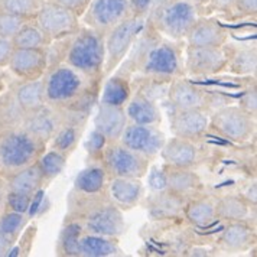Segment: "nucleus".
<instances>
[{
    "label": "nucleus",
    "instance_id": "obj_1",
    "mask_svg": "<svg viewBox=\"0 0 257 257\" xmlns=\"http://www.w3.org/2000/svg\"><path fill=\"white\" fill-rule=\"evenodd\" d=\"M35 142L26 135H11L0 143V161L9 168L26 165L35 155Z\"/></svg>",
    "mask_w": 257,
    "mask_h": 257
},
{
    "label": "nucleus",
    "instance_id": "obj_2",
    "mask_svg": "<svg viewBox=\"0 0 257 257\" xmlns=\"http://www.w3.org/2000/svg\"><path fill=\"white\" fill-rule=\"evenodd\" d=\"M101 58H103L101 44L97 36L90 34L80 36L74 44L70 54L71 64L81 70L95 68L101 62Z\"/></svg>",
    "mask_w": 257,
    "mask_h": 257
},
{
    "label": "nucleus",
    "instance_id": "obj_3",
    "mask_svg": "<svg viewBox=\"0 0 257 257\" xmlns=\"http://www.w3.org/2000/svg\"><path fill=\"white\" fill-rule=\"evenodd\" d=\"M195 22V11L187 2H176L166 8L162 16V25L171 35L181 36L187 34Z\"/></svg>",
    "mask_w": 257,
    "mask_h": 257
},
{
    "label": "nucleus",
    "instance_id": "obj_4",
    "mask_svg": "<svg viewBox=\"0 0 257 257\" xmlns=\"http://www.w3.org/2000/svg\"><path fill=\"white\" fill-rule=\"evenodd\" d=\"M123 142L130 151L152 155L161 148L162 135L151 127L132 126L126 130Z\"/></svg>",
    "mask_w": 257,
    "mask_h": 257
},
{
    "label": "nucleus",
    "instance_id": "obj_5",
    "mask_svg": "<svg viewBox=\"0 0 257 257\" xmlns=\"http://www.w3.org/2000/svg\"><path fill=\"white\" fill-rule=\"evenodd\" d=\"M39 25L42 31L52 35H59L62 32L70 31L74 26V16L70 9L62 8L58 5H47L39 12Z\"/></svg>",
    "mask_w": 257,
    "mask_h": 257
},
{
    "label": "nucleus",
    "instance_id": "obj_6",
    "mask_svg": "<svg viewBox=\"0 0 257 257\" xmlns=\"http://www.w3.org/2000/svg\"><path fill=\"white\" fill-rule=\"evenodd\" d=\"M78 87H80V80L77 78V75L72 71L62 68L51 75L47 88L48 97L52 100L70 98L71 95L75 94Z\"/></svg>",
    "mask_w": 257,
    "mask_h": 257
},
{
    "label": "nucleus",
    "instance_id": "obj_7",
    "mask_svg": "<svg viewBox=\"0 0 257 257\" xmlns=\"http://www.w3.org/2000/svg\"><path fill=\"white\" fill-rule=\"evenodd\" d=\"M107 164L116 175L135 176L142 174L141 159L135 156L128 149L114 148L107 155Z\"/></svg>",
    "mask_w": 257,
    "mask_h": 257
},
{
    "label": "nucleus",
    "instance_id": "obj_8",
    "mask_svg": "<svg viewBox=\"0 0 257 257\" xmlns=\"http://www.w3.org/2000/svg\"><path fill=\"white\" fill-rule=\"evenodd\" d=\"M127 11V0H95L93 5L94 21L101 26L118 22Z\"/></svg>",
    "mask_w": 257,
    "mask_h": 257
},
{
    "label": "nucleus",
    "instance_id": "obj_9",
    "mask_svg": "<svg viewBox=\"0 0 257 257\" xmlns=\"http://www.w3.org/2000/svg\"><path fill=\"white\" fill-rule=\"evenodd\" d=\"M215 124H218V128H221L225 135L231 136L233 139H240L245 136L250 126L245 116L235 108L221 111L218 117H215Z\"/></svg>",
    "mask_w": 257,
    "mask_h": 257
},
{
    "label": "nucleus",
    "instance_id": "obj_10",
    "mask_svg": "<svg viewBox=\"0 0 257 257\" xmlns=\"http://www.w3.org/2000/svg\"><path fill=\"white\" fill-rule=\"evenodd\" d=\"M124 114L116 105L104 104L97 116V128L107 136H118L124 126Z\"/></svg>",
    "mask_w": 257,
    "mask_h": 257
},
{
    "label": "nucleus",
    "instance_id": "obj_11",
    "mask_svg": "<svg viewBox=\"0 0 257 257\" xmlns=\"http://www.w3.org/2000/svg\"><path fill=\"white\" fill-rule=\"evenodd\" d=\"M222 65V55L210 47H197L189 55V67L195 72H214Z\"/></svg>",
    "mask_w": 257,
    "mask_h": 257
},
{
    "label": "nucleus",
    "instance_id": "obj_12",
    "mask_svg": "<svg viewBox=\"0 0 257 257\" xmlns=\"http://www.w3.org/2000/svg\"><path fill=\"white\" fill-rule=\"evenodd\" d=\"M142 28H143V22L139 19L127 21V22H123L120 26H117V29L108 39V49H110L111 57L120 55L130 44L133 36L136 35Z\"/></svg>",
    "mask_w": 257,
    "mask_h": 257
},
{
    "label": "nucleus",
    "instance_id": "obj_13",
    "mask_svg": "<svg viewBox=\"0 0 257 257\" xmlns=\"http://www.w3.org/2000/svg\"><path fill=\"white\" fill-rule=\"evenodd\" d=\"M44 64V57L36 48H19L12 55V68L21 75L39 72Z\"/></svg>",
    "mask_w": 257,
    "mask_h": 257
},
{
    "label": "nucleus",
    "instance_id": "obj_14",
    "mask_svg": "<svg viewBox=\"0 0 257 257\" xmlns=\"http://www.w3.org/2000/svg\"><path fill=\"white\" fill-rule=\"evenodd\" d=\"M88 227L100 234H117L121 231V215L113 208H105L94 214L88 221Z\"/></svg>",
    "mask_w": 257,
    "mask_h": 257
},
{
    "label": "nucleus",
    "instance_id": "obj_15",
    "mask_svg": "<svg viewBox=\"0 0 257 257\" xmlns=\"http://www.w3.org/2000/svg\"><path fill=\"white\" fill-rule=\"evenodd\" d=\"M178 67L175 52L168 47L156 48L151 52L146 70L156 74H174Z\"/></svg>",
    "mask_w": 257,
    "mask_h": 257
},
{
    "label": "nucleus",
    "instance_id": "obj_16",
    "mask_svg": "<svg viewBox=\"0 0 257 257\" xmlns=\"http://www.w3.org/2000/svg\"><path fill=\"white\" fill-rule=\"evenodd\" d=\"M207 127V117L195 110L184 111L174 120V128L179 136H194L199 135Z\"/></svg>",
    "mask_w": 257,
    "mask_h": 257
},
{
    "label": "nucleus",
    "instance_id": "obj_17",
    "mask_svg": "<svg viewBox=\"0 0 257 257\" xmlns=\"http://www.w3.org/2000/svg\"><path fill=\"white\" fill-rule=\"evenodd\" d=\"M164 158L176 166H188L195 159V149L185 142L172 141L164 151Z\"/></svg>",
    "mask_w": 257,
    "mask_h": 257
},
{
    "label": "nucleus",
    "instance_id": "obj_18",
    "mask_svg": "<svg viewBox=\"0 0 257 257\" xmlns=\"http://www.w3.org/2000/svg\"><path fill=\"white\" fill-rule=\"evenodd\" d=\"M222 39V32L217 28V25L210 22L197 25L192 29L191 42L195 47H217Z\"/></svg>",
    "mask_w": 257,
    "mask_h": 257
},
{
    "label": "nucleus",
    "instance_id": "obj_19",
    "mask_svg": "<svg viewBox=\"0 0 257 257\" xmlns=\"http://www.w3.org/2000/svg\"><path fill=\"white\" fill-rule=\"evenodd\" d=\"M42 176L44 175H42V172H41V169L38 166H31V168L22 171V172H19L18 175L13 178L11 187L16 192L31 194L39 187V182H41Z\"/></svg>",
    "mask_w": 257,
    "mask_h": 257
},
{
    "label": "nucleus",
    "instance_id": "obj_20",
    "mask_svg": "<svg viewBox=\"0 0 257 257\" xmlns=\"http://www.w3.org/2000/svg\"><path fill=\"white\" fill-rule=\"evenodd\" d=\"M128 116L132 117L135 121H138L139 124H148L153 123L158 120V111L155 108V105L145 100V98H135L132 101V104L128 105L127 110Z\"/></svg>",
    "mask_w": 257,
    "mask_h": 257
},
{
    "label": "nucleus",
    "instance_id": "obj_21",
    "mask_svg": "<svg viewBox=\"0 0 257 257\" xmlns=\"http://www.w3.org/2000/svg\"><path fill=\"white\" fill-rule=\"evenodd\" d=\"M114 245L98 237H85L81 243H78V253L84 256H110L114 254Z\"/></svg>",
    "mask_w": 257,
    "mask_h": 257
},
{
    "label": "nucleus",
    "instance_id": "obj_22",
    "mask_svg": "<svg viewBox=\"0 0 257 257\" xmlns=\"http://www.w3.org/2000/svg\"><path fill=\"white\" fill-rule=\"evenodd\" d=\"M172 100L181 108H195L201 105L202 101L198 91L185 84H178L172 90Z\"/></svg>",
    "mask_w": 257,
    "mask_h": 257
},
{
    "label": "nucleus",
    "instance_id": "obj_23",
    "mask_svg": "<svg viewBox=\"0 0 257 257\" xmlns=\"http://www.w3.org/2000/svg\"><path fill=\"white\" fill-rule=\"evenodd\" d=\"M18 98H19L21 104L26 107V108L39 107L42 104V98H44V85H42V82L35 81L24 85L18 93Z\"/></svg>",
    "mask_w": 257,
    "mask_h": 257
},
{
    "label": "nucleus",
    "instance_id": "obj_24",
    "mask_svg": "<svg viewBox=\"0 0 257 257\" xmlns=\"http://www.w3.org/2000/svg\"><path fill=\"white\" fill-rule=\"evenodd\" d=\"M111 192L114 195V198L118 199L120 202L124 204H133L141 192V187L138 185V182H130L124 179H118L113 185H111Z\"/></svg>",
    "mask_w": 257,
    "mask_h": 257
},
{
    "label": "nucleus",
    "instance_id": "obj_25",
    "mask_svg": "<svg viewBox=\"0 0 257 257\" xmlns=\"http://www.w3.org/2000/svg\"><path fill=\"white\" fill-rule=\"evenodd\" d=\"M44 36L35 28H21L15 35V45L18 48H38L42 45Z\"/></svg>",
    "mask_w": 257,
    "mask_h": 257
},
{
    "label": "nucleus",
    "instance_id": "obj_26",
    "mask_svg": "<svg viewBox=\"0 0 257 257\" xmlns=\"http://www.w3.org/2000/svg\"><path fill=\"white\" fill-rule=\"evenodd\" d=\"M103 181H104V175L100 169H90V171H84L77 178V187L87 192H94L103 187Z\"/></svg>",
    "mask_w": 257,
    "mask_h": 257
},
{
    "label": "nucleus",
    "instance_id": "obj_27",
    "mask_svg": "<svg viewBox=\"0 0 257 257\" xmlns=\"http://www.w3.org/2000/svg\"><path fill=\"white\" fill-rule=\"evenodd\" d=\"M218 212L228 220H241L247 214V208L240 199L227 198L221 201L218 207Z\"/></svg>",
    "mask_w": 257,
    "mask_h": 257
},
{
    "label": "nucleus",
    "instance_id": "obj_28",
    "mask_svg": "<svg viewBox=\"0 0 257 257\" xmlns=\"http://www.w3.org/2000/svg\"><path fill=\"white\" fill-rule=\"evenodd\" d=\"M127 97V88L124 84H121L117 80H113L107 84L103 95V103L108 105H118L121 104Z\"/></svg>",
    "mask_w": 257,
    "mask_h": 257
},
{
    "label": "nucleus",
    "instance_id": "obj_29",
    "mask_svg": "<svg viewBox=\"0 0 257 257\" xmlns=\"http://www.w3.org/2000/svg\"><path fill=\"white\" fill-rule=\"evenodd\" d=\"M24 25V19L21 15H13V13H3L0 15V36L8 38V36H15L19 29Z\"/></svg>",
    "mask_w": 257,
    "mask_h": 257
},
{
    "label": "nucleus",
    "instance_id": "obj_30",
    "mask_svg": "<svg viewBox=\"0 0 257 257\" xmlns=\"http://www.w3.org/2000/svg\"><path fill=\"white\" fill-rule=\"evenodd\" d=\"M64 168V158L57 152L48 153L47 156L41 161L39 169L42 172V175L54 176L61 172V169Z\"/></svg>",
    "mask_w": 257,
    "mask_h": 257
},
{
    "label": "nucleus",
    "instance_id": "obj_31",
    "mask_svg": "<svg viewBox=\"0 0 257 257\" xmlns=\"http://www.w3.org/2000/svg\"><path fill=\"white\" fill-rule=\"evenodd\" d=\"M195 181L197 178L192 175V174H188V172H175L169 178H166V185L175 189V191H187L189 188H192L195 185Z\"/></svg>",
    "mask_w": 257,
    "mask_h": 257
},
{
    "label": "nucleus",
    "instance_id": "obj_32",
    "mask_svg": "<svg viewBox=\"0 0 257 257\" xmlns=\"http://www.w3.org/2000/svg\"><path fill=\"white\" fill-rule=\"evenodd\" d=\"M36 0H3V9L13 15H26L36 11Z\"/></svg>",
    "mask_w": 257,
    "mask_h": 257
},
{
    "label": "nucleus",
    "instance_id": "obj_33",
    "mask_svg": "<svg viewBox=\"0 0 257 257\" xmlns=\"http://www.w3.org/2000/svg\"><path fill=\"white\" fill-rule=\"evenodd\" d=\"M250 237V233L247 231V228L240 227V225H234L231 228H228L224 234V241L231 247H240L247 243Z\"/></svg>",
    "mask_w": 257,
    "mask_h": 257
},
{
    "label": "nucleus",
    "instance_id": "obj_34",
    "mask_svg": "<svg viewBox=\"0 0 257 257\" xmlns=\"http://www.w3.org/2000/svg\"><path fill=\"white\" fill-rule=\"evenodd\" d=\"M24 217L21 212H12L3 217V220L0 221V231L6 235H13L19 231V228L22 227Z\"/></svg>",
    "mask_w": 257,
    "mask_h": 257
},
{
    "label": "nucleus",
    "instance_id": "obj_35",
    "mask_svg": "<svg viewBox=\"0 0 257 257\" xmlns=\"http://www.w3.org/2000/svg\"><path fill=\"white\" fill-rule=\"evenodd\" d=\"M212 214H214L212 205H211L210 202H204V201H202V202L194 204V205L191 207L189 212H188L189 218H191L192 221L197 222V224L210 220L211 217H212Z\"/></svg>",
    "mask_w": 257,
    "mask_h": 257
},
{
    "label": "nucleus",
    "instance_id": "obj_36",
    "mask_svg": "<svg viewBox=\"0 0 257 257\" xmlns=\"http://www.w3.org/2000/svg\"><path fill=\"white\" fill-rule=\"evenodd\" d=\"M28 127H29V130H31L32 133H35V135L47 136V135H49V133L52 132L54 123H52V120L48 116L41 114V116L34 117V118L31 120V123H29Z\"/></svg>",
    "mask_w": 257,
    "mask_h": 257
},
{
    "label": "nucleus",
    "instance_id": "obj_37",
    "mask_svg": "<svg viewBox=\"0 0 257 257\" xmlns=\"http://www.w3.org/2000/svg\"><path fill=\"white\" fill-rule=\"evenodd\" d=\"M78 234H80V227L78 225H70L65 234H64V244L68 254H78Z\"/></svg>",
    "mask_w": 257,
    "mask_h": 257
},
{
    "label": "nucleus",
    "instance_id": "obj_38",
    "mask_svg": "<svg viewBox=\"0 0 257 257\" xmlns=\"http://www.w3.org/2000/svg\"><path fill=\"white\" fill-rule=\"evenodd\" d=\"M29 201H31V197L29 194H24V192H16L13 191L12 194H9L8 197V202L9 205L12 207V210L15 212H25L29 208Z\"/></svg>",
    "mask_w": 257,
    "mask_h": 257
},
{
    "label": "nucleus",
    "instance_id": "obj_39",
    "mask_svg": "<svg viewBox=\"0 0 257 257\" xmlns=\"http://www.w3.org/2000/svg\"><path fill=\"white\" fill-rule=\"evenodd\" d=\"M256 65L254 52H241L235 62V70L238 71H251Z\"/></svg>",
    "mask_w": 257,
    "mask_h": 257
},
{
    "label": "nucleus",
    "instance_id": "obj_40",
    "mask_svg": "<svg viewBox=\"0 0 257 257\" xmlns=\"http://www.w3.org/2000/svg\"><path fill=\"white\" fill-rule=\"evenodd\" d=\"M74 138H75V133H74V130L72 128H65L61 135H59L58 138H57V141H55V145L58 146L59 149H67V148H70L71 143L74 142Z\"/></svg>",
    "mask_w": 257,
    "mask_h": 257
},
{
    "label": "nucleus",
    "instance_id": "obj_41",
    "mask_svg": "<svg viewBox=\"0 0 257 257\" xmlns=\"http://www.w3.org/2000/svg\"><path fill=\"white\" fill-rule=\"evenodd\" d=\"M149 182H151V187L153 189H162V188L166 187V176L161 171L153 169L152 174L149 176Z\"/></svg>",
    "mask_w": 257,
    "mask_h": 257
},
{
    "label": "nucleus",
    "instance_id": "obj_42",
    "mask_svg": "<svg viewBox=\"0 0 257 257\" xmlns=\"http://www.w3.org/2000/svg\"><path fill=\"white\" fill-rule=\"evenodd\" d=\"M103 145H104V135L101 132H98V130L94 132L91 138H90V142H88V151L97 152V151H100L103 148Z\"/></svg>",
    "mask_w": 257,
    "mask_h": 257
},
{
    "label": "nucleus",
    "instance_id": "obj_43",
    "mask_svg": "<svg viewBox=\"0 0 257 257\" xmlns=\"http://www.w3.org/2000/svg\"><path fill=\"white\" fill-rule=\"evenodd\" d=\"M12 52V44L6 39H0V64H5Z\"/></svg>",
    "mask_w": 257,
    "mask_h": 257
},
{
    "label": "nucleus",
    "instance_id": "obj_44",
    "mask_svg": "<svg viewBox=\"0 0 257 257\" xmlns=\"http://www.w3.org/2000/svg\"><path fill=\"white\" fill-rule=\"evenodd\" d=\"M55 2L58 3L59 6L71 9V11L72 9H81L88 3V0H55Z\"/></svg>",
    "mask_w": 257,
    "mask_h": 257
},
{
    "label": "nucleus",
    "instance_id": "obj_45",
    "mask_svg": "<svg viewBox=\"0 0 257 257\" xmlns=\"http://www.w3.org/2000/svg\"><path fill=\"white\" fill-rule=\"evenodd\" d=\"M238 8H241L245 12H256L257 0H238Z\"/></svg>",
    "mask_w": 257,
    "mask_h": 257
},
{
    "label": "nucleus",
    "instance_id": "obj_46",
    "mask_svg": "<svg viewBox=\"0 0 257 257\" xmlns=\"http://www.w3.org/2000/svg\"><path fill=\"white\" fill-rule=\"evenodd\" d=\"M42 198H44V191H39V192L36 194L35 199L32 201V205H31V210H29V214H31V215H34L36 211H38L39 205H41V201H42Z\"/></svg>",
    "mask_w": 257,
    "mask_h": 257
},
{
    "label": "nucleus",
    "instance_id": "obj_47",
    "mask_svg": "<svg viewBox=\"0 0 257 257\" xmlns=\"http://www.w3.org/2000/svg\"><path fill=\"white\" fill-rule=\"evenodd\" d=\"M9 243H11V241H9V235H6V234H3L0 231V256L6 251Z\"/></svg>",
    "mask_w": 257,
    "mask_h": 257
},
{
    "label": "nucleus",
    "instance_id": "obj_48",
    "mask_svg": "<svg viewBox=\"0 0 257 257\" xmlns=\"http://www.w3.org/2000/svg\"><path fill=\"white\" fill-rule=\"evenodd\" d=\"M149 2H151V0H133V5H135V8L143 11V9L149 5Z\"/></svg>",
    "mask_w": 257,
    "mask_h": 257
},
{
    "label": "nucleus",
    "instance_id": "obj_49",
    "mask_svg": "<svg viewBox=\"0 0 257 257\" xmlns=\"http://www.w3.org/2000/svg\"><path fill=\"white\" fill-rule=\"evenodd\" d=\"M217 224H218V221H214V222H211V224H208V225H204V227H201V225H199V228H202V230H208V228H212V227H217Z\"/></svg>",
    "mask_w": 257,
    "mask_h": 257
},
{
    "label": "nucleus",
    "instance_id": "obj_50",
    "mask_svg": "<svg viewBox=\"0 0 257 257\" xmlns=\"http://www.w3.org/2000/svg\"><path fill=\"white\" fill-rule=\"evenodd\" d=\"M18 254H19V247H15L12 251H11V253H8V256H9V257L18 256Z\"/></svg>",
    "mask_w": 257,
    "mask_h": 257
},
{
    "label": "nucleus",
    "instance_id": "obj_51",
    "mask_svg": "<svg viewBox=\"0 0 257 257\" xmlns=\"http://www.w3.org/2000/svg\"><path fill=\"white\" fill-rule=\"evenodd\" d=\"M230 2H231V0H215V3H218V5H221V6L230 5Z\"/></svg>",
    "mask_w": 257,
    "mask_h": 257
},
{
    "label": "nucleus",
    "instance_id": "obj_52",
    "mask_svg": "<svg viewBox=\"0 0 257 257\" xmlns=\"http://www.w3.org/2000/svg\"><path fill=\"white\" fill-rule=\"evenodd\" d=\"M151 250H153V251H156V253H159V254H165L164 250H159V248H156V247H153V245H148Z\"/></svg>",
    "mask_w": 257,
    "mask_h": 257
},
{
    "label": "nucleus",
    "instance_id": "obj_53",
    "mask_svg": "<svg viewBox=\"0 0 257 257\" xmlns=\"http://www.w3.org/2000/svg\"><path fill=\"white\" fill-rule=\"evenodd\" d=\"M0 199H2V189H0Z\"/></svg>",
    "mask_w": 257,
    "mask_h": 257
}]
</instances>
